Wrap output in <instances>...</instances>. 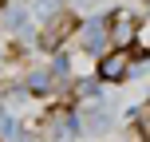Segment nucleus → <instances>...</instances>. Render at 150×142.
<instances>
[{"mask_svg":"<svg viewBox=\"0 0 150 142\" xmlns=\"http://www.w3.org/2000/svg\"><path fill=\"white\" fill-rule=\"evenodd\" d=\"M134 32H138V16L130 12V8H119V12L107 20V40H115L119 47H130Z\"/></svg>","mask_w":150,"mask_h":142,"instance_id":"1","label":"nucleus"},{"mask_svg":"<svg viewBox=\"0 0 150 142\" xmlns=\"http://www.w3.org/2000/svg\"><path fill=\"white\" fill-rule=\"evenodd\" d=\"M130 75V47H115V52H107L103 59H99V79L107 83H119Z\"/></svg>","mask_w":150,"mask_h":142,"instance_id":"2","label":"nucleus"},{"mask_svg":"<svg viewBox=\"0 0 150 142\" xmlns=\"http://www.w3.org/2000/svg\"><path fill=\"white\" fill-rule=\"evenodd\" d=\"M71 28H75V20H71L67 12H59V16H55V20L44 28V40H40V44H44V47H59V40L71 36Z\"/></svg>","mask_w":150,"mask_h":142,"instance_id":"3","label":"nucleus"},{"mask_svg":"<svg viewBox=\"0 0 150 142\" xmlns=\"http://www.w3.org/2000/svg\"><path fill=\"white\" fill-rule=\"evenodd\" d=\"M103 40H107V24H87V36H83V44L91 47V52H95V47H103Z\"/></svg>","mask_w":150,"mask_h":142,"instance_id":"4","label":"nucleus"}]
</instances>
